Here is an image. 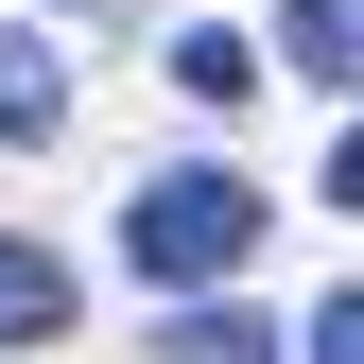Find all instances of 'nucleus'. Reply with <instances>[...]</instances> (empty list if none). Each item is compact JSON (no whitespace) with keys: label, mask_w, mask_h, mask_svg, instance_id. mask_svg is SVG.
<instances>
[{"label":"nucleus","mask_w":364,"mask_h":364,"mask_svg":"<svg viewBox=\"0 0 364 364\" xmlns=\"http://www.w3.org/2000/svg\"><path fill=\"white\" fill-rule=\"evenodd\" d=\"M347 35H364V0H295V18H278V53H295V87H347Z\"/></svg>","instance_id":"3"},{"label":"nucleus","mask_w":364,"mask_h":364,"mask_svg":"<svg viewBox=\"0 0 364 364\" xmlns=\"http://www.w3.org/2000/svg\"><path fill=\"white\" fill-rule=\"evenodd\" d=\"M295 364H364V312L330 295V312H312V347H295Z\"/></svg>","instance_id":"7"},{"label":"nucleus","mask_w":364,"mask_h":364,"mask_svg":"<svg viewBox=\"0 0 364 364\" xmlns=\"http://www.w3.org/2000/svg\"><path fill=\"white\" fill-rule=\"evenodd\" d=\"M35 330H70V260L53 243H0V347H35Z\"/></svg>","instance_id":"2"},{"label":"nucleus","mask_w":364,"mask_h":364,"mask_svg":"<svg viewBox=\"0 0 364 364\" xmlns=\"http://www.w3.org/2000/svg\"><path fill=\"white\" fill-rule=\"evenodd\" d=\"M53 122H70V87H53V53L18 35V53H0V139H53Z\"/></svg>","instance_id":"4"},{"label":"nucleus","mask_w":364,"mask_h":364,"mask_svg":"<svg viewBox=\"0 0 364 364\" xmlns=\"http://www.w3.org/2000/svg\"><path fill=\"white\" fill-rule=\"evenodd\" d=\"M173 87H191V105H243L260 53H243V35H173Z\"/></svg>","instance_id":"5"},{"label":"nucleus","mask_w":364,"mask_h":364,"mask_svg":"<svg viewBox=\"0 0 364 364\" xmlns=\"http://www.w3.org/2000/svg\"><path fill=\"white\" fill-rule=\"evenodd\" d=\"M122 260H139L156 295H208L260 260V191L243 173H139V208H122Z\"/></svg>","instance_id":"1"},{"label":"nucleus","mask_w":364,"mask_h":364,"mask_svg":"<svg viewBox=\"0 0 364 364\" xmlns=\"http://www.w3.org/2000/svg\"><path fill=\"white\" fill-rule=\"evenodd\" d=\"M173 364H278V330H260V312H191V330H173Z\"/></svg>","instance_id":"6"}]
</instances>
